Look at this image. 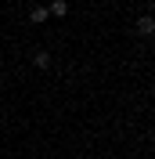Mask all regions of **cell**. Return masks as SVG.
<instances>
[{
  "label": "cell",
  "instance_id": "obj_4",
  "mask_svg": "<svg viewBox=\"0 0 155 159\" xmlns=\"http://www.w3.org/2000/svg\"><path fill=\"white\" fill-rule=\"evenodd\" d=\"M33 61H36L40 69H47V65H51V54H47V51H36V58H33Z\"/></svg>",
  "mask_w": 155,
  "mask_h": 159
},
{
  "label": "cell",
  "instance_id": "obj_1",
  "mask_svg": "<svg viewBox=\"0 0 155 159\" xmlns=\"http://www.w3.org/2000/svg\"><path fill=\"white\" fill-rule=\"evenodd\" d=\"M137 33H141V36H152V33H155V18H152V15H144V18L137 22Z\"/></svg>",
  "mask_w": 155,
  "mask_h": 159
},
{
  "label": "cell",
  "instance_id": "obj_2",
  "mask_svg": "<svg viewBox=\"0 0 155 159\" xmlns=\"http://www.w3.org/2000/svg\"><path fill=\"white\" fill-rule=\"evenodd\" d=\"M51 15H54V18H65V15H69V0H54V4H51Z\"/></svg>",
  "mask_w": 155,
  "mask_h": 159
},
{
  "label": "cell",
  "instance_id": "obj_3",
  "mask_svg": "<svg viewBox=\"0 0 155 159\" xmlns=\"http://www.w3.org/2000/svg\"><path fill=\"white\" fill-rule=\"evenodd\" d=\"M47 15H51L47 7H33V11H29V18H33V22H47Z\"/></svg>",
  "mask_w": 155,
  "mask_h": 159
}]
</instances>
